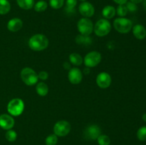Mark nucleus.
<instances>
[{
    "instance_id": "nucleus-29",
    "label": "nucleus",
    "mask_w": 146,
    "mask_h": 145,
    "mask_svg": "<svg viewBox=\"0 0 146 145\" xmlns=\"http://www.w3.org/2000/svg\"><path fill=\"white\" fill-rule=\"evenodd\" d=\"M64 4V0H49V4L54 9L61 8Z\"/></svg>"
},
{
    "instance_id": "nucleus-3",
    "label": "nucleus",
    "mask_w": 146,
    "mask_h": 145,
    "mask_svg": "<svg viewBox=\"0 0 146 145\" xmlns=\"http://www.w3.org/2000/svg\"><path fill=\"white\" fill-rule=\"evenodd\" d=\"M113 26L115 29L121 34H128L132 29L133 22L131 20L125 17H119L115 19Z\"/></svg>"
},
{
    "instance_id": "nucleus-38",
    "label": "nucleus",
    "mask_w": 146,
    "mask_h": 145,
    "mask_svg": "<svg viewBox=\"0 0 146 145\" xmlns=\"http://www.w3.org/2000/svg\"><path fill=\"white\" fill-rule=\"evenodd\" d=\"M80 1H85L86 0H80Z\"/></svg>"
},
{
    "instance_id": "nucleus-8",
    "label": "nucleus",
    "mask_w": 146,
    "mask_h": 145,
    "mask_svg": "<svg viewBox=\"0 0 146 145\" xmlns=\"http://www.w3.org/2000/svg\"><path fill=\"white\" fill-rule=\"evenodd\" d=\"M101 61V54L98 51H91L84 58V64L88 68H94Z\"/></svg>"
},
{
    "instance_id": "nucleus-32",
    "label": "nucleus",
    "mask_w": 146,
    "mask_h": 145,
    "mask_svg": "<svg viewBox=\"0 0 146 145\" xmlns=\"http://www.w3.org/2000/svg\"><path fill=\"white\" fill-rule=\"evenodd\" d=\"M116 4H125L128 1V0H113Z\"/></svg>"
},
{
    "instance_id": "nucleus-10",
    "label": "nucleus",
    "mask_w": 146,
    "mask_h": 145,
    "mask_svg": "<svg viewBox=\"0 0 146 145\" xmlns=\"http://www.w3.org/2000/svg\"><path fill=\"white\" fill-rule=\"evenodd\" d=\"M111 77L108 72H101L98 75L96 78V83L99 88L106 89L108 88L111 84Z\"/></svg>"
},
{
    "instance_id": "nucleus-15",
    "label": "nucleus",
    "mask_w": 146,
    "mask_h": 145,
    "mask_svg": "<svg viewBox=\"0 0 146 145\" xmlns=\"http://www.w3.org/2000/svg\"><path fill=\"white\" fill-rule=\"evenodd\" d=\"M133 34L138 40H143L146 37V29L144 26L136 24L133 27Z\"/></svg>"
},
{
    "instance_id": "nucleus-23",
    "label": "nucleus",
    "mask_w": 146,
    "mask_h": 145,
    "mask_svg": "<svg viewBox=\"0 0 146 145\" xmlns=\"http://www.w3.org/2000/svg\"><path fill=\"white\" fill-rule=\"evenodd\" d=\"M48 7V4L46 1H44V0H40V1H37L34 6V10L37 12H42L44 11Z\"/></svg>"
},
{
    "instance_id": "nucleus-19",
    "label": "nucleus",
    "mask_w": 146,
    "mask_h": 145,
    "mask_svg": "<svg viewBox=\"0 0 146 145\" xmlns=\"http://www.w3.org/2000/svg\"><path fill=\"white\" fill-rule=\"evenodd\" d=\"M19 7L24 10L31 9L34 6V0H17Z\"/></svg>"
},
{
    "instance_id": "nucleus-2",
    "label": "nucleus",
    "mask_w": 146,
    "mask_h": 145,
    "mask_svg": "<svg viewBox=\"0 0 146 145\" xmlns=\"http://www.w3.org/2000/svg\"><path fill=\"white\" fill-rule=\"evenodd\" d=\"M21 78L23 82L29 86L35 85L38 80V74L31 68H24L21 70Z\"/></svg>"
},
{
    "instance_id": "nucleus-18",
    "label": "nucleus",
    "mask_w": 146,
    "mask_h": 145,
    "mask_svg": "<svg viewBox=\"0 0 146 145\" xmlns=\"http://www.w3.org/2000/svg\"><path fill=\"white\" fill-rule=\"evenodd\" d=\"M76 42L78 45H88L91 44L92 40L88 36H84L82 35V34H80V35L77 36L76 38Z\"/></svg>"
},
{
    "instance_id": "nucleus-22",
    "label": "nucleus",
    "mask_w": 146,
    "mask_h": 145,
    "mask_svg": "<svg viewBox=\"0 0 146 145\" xmlns=\"http://www.w3.org/2000/svg\"><path fill=\"white\" fill-rule=\"evenodd\" d=\"M77 4V0H66L65 10L68 14L75 12V7Z\"/></svg>"
},
{
    "instance_id": "nucleus-31",
    "label": "nucleus",
    "mask_w": 146,
    "mask_h": 145,
    "mask_svg": "<svg viewBox=\"0 0 146 145\" xmlns=\"http://www.w3.org/2000/svg\"><path fill=\"white\" fill-rule=\"evenodd\" d=\"M38 76L39 79L42 80H46L48 78V74L46 71H41L38 74Z\"/></svg>"
},
{
    "instance_id": "nucleus-21",
    "label": "nucleus",
    "mask_w": 146,
    "mask_h": 145,
    "mask_svg": "<svg viewBox=\"0 0 146 145\" xmlns=\"http://www.w3.org/2000/svg\"><path fill=\"white\" fill-rule=\"evenodd\" d=\"M11 5L8 0H0V14L4 15L9 12Z\"/></svg>"
},
{
    "instance_id": "nucleus-37",
    "label": "nucleus",
    "mask_w": 146,
    "mask_h": 145,
    "mask_svg": "<svg viewBox=\"0 0 146 145\" xmlns=\"http://www.w3.org/2000/svg\"><path fill=\"white\" fill-rule=\"evenodd\" d=\"M143 7H144V9H145L146 10V0H143Z\"/></svg>"
},
{
    "instance_id": "nucleus-12",
    "label": "nucleus",
    "mask_w": 146,
    "mask_h": 145,
    "mask_svg": "<svg viewBox=\"0 0 146 145\" xmlns=\"http://www.w3.org/2000/svg\"><path fill=\"white\" fill-rule=\"evenodd\" d=\"M68 78L71 83L74 84V85L79 84L83 78L82 72L78 68H71L68 72Z\"/></svg>"
},
{
    "instance_id": "nucleus-5",
    "label": "nucleus",
    "mask_w": 146,
    "mask_h": 145,
    "mask_svg": "<svg viewBox=\"0 0 146 145\" xmlns=\"http://www.w3.org/2000/svg\"><path fill=\"white\" fill-rule=\"evenodd\" d=\"M111 30V24L106 18L98 20L94 27V31L98 36L102 37L108 35Z\"/></svg>"
},
{
    "instance_id": "nucleus-6",
    "label": "nucleus",
    "mask_w": 146,
    "mask_h": 145,
    "mask_svg": "<svg viewBox=\"0 0 146 145\" xmlns=\"http://www.w3.org/2000/svg\"><path fill=\"white\" fill-rule=\"evenodd\" d=\"M77 27L81 34L84 36L91 35V33L94 31V25H93L92 21L89 18H86V17L81 18L78 21Z\"/></svg>"
},
{
    "instance_id": "nucleus-9",
    "label": "nucleus",
    "mask_w": 146,
    "mask_h": 145,
    "mask_svg": "<svg viewBox=\"0 0 146 145\" xmlns=\"http://www.w3.org/2000/svg\"><path fill=\"white\" fill-rule=\"evenodd\" d=\"M101 134V128L96 125H89L84 131V136L87 139H91V140H96Z\"/></svg>"
},
{
    "instance_id": "nucleus-28",
    "label": "nucleus",
    "mask_w": 146,
    "mask_h": 145,
    "mask_svg": "<svg viewBox=\"0 0 146 145\" xmlns=\"http://www.w3.org/2000/svg\"><path fill=\"white\" fill-rule=\"evenodd\" d=\"M137 137L141 142L146 141V127L143 126L139 128L137 132Z\"/></svg>"
},
{
    "instance_id": "nucleus-4",
    "label": "nucleus",
    "mask_w": 146,
    "mask_h": 145,
    "mask_svg": "<svg viewBox=\"0 0 146 145\" xmlns=\"http://www.w3.org/2000/svg\"><path fill=\"white\" fill-rule=\"evenodd\" d=\"M24 109V103L23 100L19 98H14L7 105V111L12 116H19Z\"/></svg>"
},
{
    "instance_id": "nucleus-34",
    "label": "nucleus",
    "mask_w": 146,
    "mask_h": 145,
    "mask_svg": "<svg viewBox=\"0 0 146 145\" xmlns=\"http://www.w3.org/2000/svg\"><path fill=\"white\" fill-rule=\"evenodd\" d=\"M143 1V0H131V2L134 3V4H140V3L142 2Z\"/></svg>"
},
{
    "instance_id": "nucleus-16",
    "label": "nucleus",
    "mask_w": 146,
    "mask_h": 145,
    "mask_svg": "<svg viewBox=\"0 0 146 145\" xmlns=\"http://www.w3.org/2000/svg\"><path fill=\"white\" fill-rule=\"evenodd\" d=\"M115 9L113 6H106L103 9L102 14L106 19H111L115 15Z\"/></svg>"
},
{
    "instance_id": "nucleus-20",
    "label": "nucleus",
    "mask_w": 146,
    "mask_h": 145,
    "mask_svg": "<svg viewBox=\"0 0 146 145\" xmlns=\"http://www.w3.org/2000/svg\"><path fill=\"white\" fill-rule=\"evenodd\" d=\"M69 61L74 65H81L84 62V60L81 55L76 53H73L70 54Z\"/></svg>"
},
{
    "instance_id": "nucleus-1",
    "label": "nucleus",
    "mask_w": 146,
    "mask_h": 145,
    "mask_svg": "<svg viewBox=\"0 0 146 145\" xmlns=\"http://www.w3.org/2000/svg\"><path fill=\"white\" fill-rule=\"evenodd\" d=\"M48 45V39L43 34H35L29 38V46L34 51H41Z\"/></svg>"
},
{
    "instance_id": "nucleus-33",
    "label": "nucleus",
    "mask_w": 146,
    "mask_h": 145,
    "mask_svg": "<svg viewBox=\"0 0 146 145\" xmlns=\"http://www.w3.org/2000/svg\"><path fill=\"white\" fill-rule=\"evenodd\" d=\"M63 66L64 67V68H65L66 70L71 69V65H70L69 63H68V62H64V65H63Z\"/></svg>"
},
{
    "instance_id": "nucleus-17",
    "label": "nucleus",
    "mask_w": 146,
    "mask_h": 145,
    "mask_svg": "<svg viewBox=\"0 0 146 145\" xmlns=\"http://www.w3.org/2000/svg\"><path fill=\"white\" fill-rule=\"evenodd\" d=\"M36 87V90L37 94L41 97H44L48 94V87L46 83L43 82H37Z\"/></svg>"
},
{
    "instance_id": "nucleus-7",
    "label": "nucleus",
    "mask_w": 146,
    "mask_h": 145,
    "mask_svg": "<svg viewBox=\"0 0 146 145\" xmlns=\"http://www.w3.org/2000/svg\"><path fill=\"white\" fill-rule=\"evenodd\" d=\"M71 126L67 121L61 120L57 122L54 126V132L57 136H65L70 132Z\"/></svg>"
},
{
    "instance_id": "nucleus-30",
    "label": "nucleus",
    "mask_w": 146,
    "mask_h": 145,
    "mask_svg": "<svg viewBox=\"0 0 146 145\" xmlns=\"http://www.w3.org/2000/svg\"><path fill=\"white\" fill-rule=\"evenodd\" d=\"M125 6H126L128 11H130V12H135V11H137V9H138L136 4L131 2V1H127Z\"/></svg>"
},
{
    "instance_id": "nucleus-26",
    "label": "nucleus",
    "mask_w": 146,
    "mask_h": 145,
    "mask_svg": "<svg viewBox=\"0 0 146 145\" xmlns=\"http://www.w3.org/2000/svg\"><path fill=\"white\" fill-rule=\"evenodd\" d=\"M5 137L7 141L10 142H13L17 139V132L12 129H9L5 134Z\"/></svg>"
},
{
    "instance_id": "nucleus-35",
    "label": "nucleus",
    "mask_w": 146,
    "mask_h": 145,
    "mask_svg": "<svg viewBox=\"0 0 146 145\" xmlns=\"http://www.w3.org/2000/svg\"><path fill=\"white\" fill-rule=\"evenodd\" d=\"M89 72H90V68H88V67H86V68L84 69V72H85L86 74H88Z\"/></svg>"
},
{
    "instance_id": "nucleus-25",
    "label": "nucleus",
    "mask_w": 146,
    "mask_h": 145,
    "mask_svg": "<svg viewBox=\"0 0 146 145\" xmlns=\"http://www.w3.org/2000/svg\"><path fill=\"white\" fill-rule=\"evenodd\" d=\"M97 142L99 145H110L111 139L109 136L106 134H101L97 139Z\"/></svg>"
},
{
    "instance_id": "nucleus-36",
    "label": "nucleus",
    "mask_w": 146,
    "mask_h": 145,
    "mask_svg": "<svg viewBox=\"0 0 146 145\" xmlns=\"http://www.w3.org/2000/svg\"><path fill=\"white\" fill-rule=\"evenodd\" d=\"M142 119H143V120L144 121V122H146V113H145L143 115Z\"/></svg>"
},
{
    "instance_id": "nucleus-24",
    "label": "nucleus",
    "mask_w": 146,
    "mask_h": 145,
    "mask_svg": "<svg viewBox=\"0 0 146 145\" xmlns=\"http://www.w3.org/2000/svg\"><path fill=\"white\" fill-rule=\"evenodd\" d=\"M115 12L118 14L119 16L121 17H124L125 16L127 15L128 11L127 9V7L125 6V4H120L118 5V7H117L116 10H115Z\"/></svg>"
},
{
    "instance_id": "nucleus-13",
    "label": "nucleus",
    "mask_w": 146,
    "mask_h": 145,
    "mask_svg": "<svg viewBox=\"0 0 146 145\" xmlns=\"http://www.w3.org/2000/svg\"><path fill=\"white\" fill-rule=\"evenodd\" d=\"M14 118L7 114H2L0 115V127L2 129L9 130L14 126Z\"/></svg>"
},
{
    "instance_id": "nucleus-27",
    "label": "nucleus",
    "mask_w": 146,
    "mask_h": 145,
    "mask_svg": "<svg viewBox=\"0 0 146 145\" xmlns=\"http://www.w3.org/2000/svg\"><path fill=\"white\" fill-rule=\"evenodd\" d=\"M46 145H56L58 142V136L55 134H50L46 138Z\"/></svg>"
},
{
    "instance_id": "nucleus-11",
    "label": "nucleus",
    "mask_w": 146,
    "mask_h": 145,
    "mask_svg": "<svg viewBox=\"0 0 146 145\" xmlns=\"http://www.w3.org/2000/svg\"><path fill=\"white\" fill-rule=\"evenodd\" d=\"M78 11L80 14L84 16L86 18H89L94 16L95 13V9L94 7L89 2L87 1H83L78 7Z\"/></svg>"
},
{
    "instance_id": "nucleus-14",
    "label": "nucleus",
    "mask_w": 146,
    "mask_h": 145,
    "mask_svg": "<svg viewBox=\"0 0 146 145\" xmlns=\"http://www.w3.org/2000/svg\"><path fill=\"white\" fill-rule=\"evenodd\" d=\"M23 26V22L20 18H14L9 20L7 24V28L11 32H17L19 31Z\"/></svg>"
}]
</instances>
